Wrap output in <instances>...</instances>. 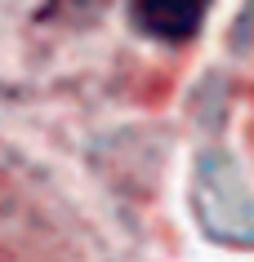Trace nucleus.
<instances>
[{"instance_id": "nucleus-1", "label": "nucleus", "mask_w": 254, "mask_h": 262, "mask_svg": "<svg viewBox=\"0 0 254 262\" xmlns=\"http://www.w3.org/2000/svg\"><path fill=\"white\" fill-rule=\"evenodd\" d=\"M205 9H210V0H129L134 27L147 31L152 40H169V45L197 36Z\"/></svg>"}]
</instances>
